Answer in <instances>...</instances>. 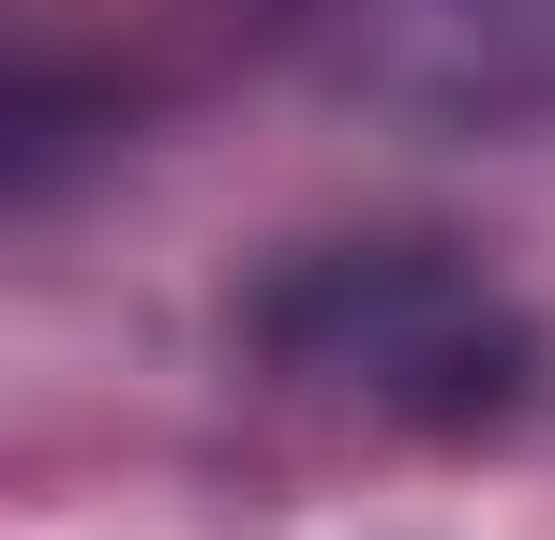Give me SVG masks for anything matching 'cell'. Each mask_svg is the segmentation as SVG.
Listing matches in <instances>:
<instances>
[{
    "mask_svg": "<svg viewBox=\"0 0 555 540\" xmlns=\"http://www.w3.org/2000/svg\"><path fill=\"white\" fill-rule=\"evenodd\" d=\"M271 360L285 375H331L390 421H511L526 406V316L451 256H315L300 285H271Z\"/></svg>",
    "mask_w": 555,
    "mask_h": 540,
    "instance_id": "1",
    "label": "cell"
},
{
    "mask_svg": "<svg viewBox=\"0 0 555 540\" xmlns=\"http://www.w3.org/2000/svg\"><path fill=\"white\" fill-rule=\"evenodd\" d=\"M375 46L451 105H555V0H375Z\"/></svg>",
    "mask_w": 555,
    "mask_h": 540,
    "instance_id": "2",
    "label": "cell"
}]
</instances>
